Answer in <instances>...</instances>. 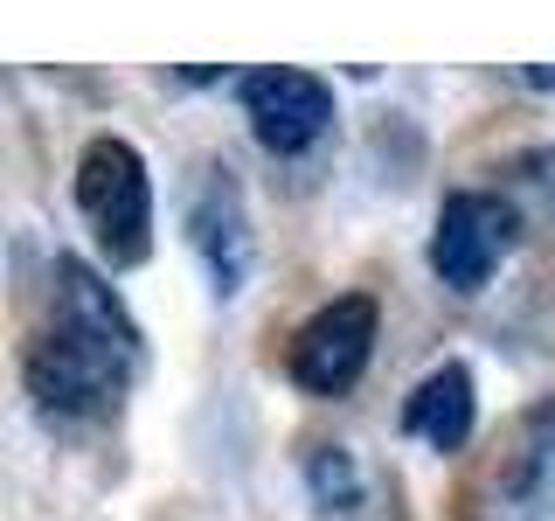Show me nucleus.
Returning <instances> with one entry per match:
<instances>
[{
  "mask_svg": "<svg viewBox=\"0 0 555 521\" xmlns=\"http://www.w3.org/2000/svg\"><path fill=\"white\" fill-rule=\"evenodd\" d=\"M77 208H83V223H91L98 251L112 257V271L146 265V251H153V181H146V161H139L132 139L98 132L91 147L77 153Z\"/></svg>",
  "mask_w": 555,
  "mask_h": 521,
  "instance_id": "1",
  "label": "nucleus"
},
{
  "mask_svg": "<svg viewBox=\"0 0 555 521\" xmlns=\"http://www.w3.org/2000/svg\"><path fill=\"white\" fill-rule=\"evenodd\" d=\"M22 376H28V396H35V404H42L49 417H98V410H112V404H118V390H126L132 361L56 320L49 334H35V341H28Z\"/></svg>",
  "mask_w": 555,
  "mask_h": 521,
  "instance_id": "2",
  "label": "nucleus"
},
{
  "mask_svg": "<svg viewBox=\"0 0 555 521\" xmlns=\"http://www.w3.org/2000/svg\"><path fill=\"white\" fill-rule=\"evenodd\" d=\"M181 230L188 251L202 257L208 285L236 300L250 278V208H243V181L230 161H195L181 181Z\"/></svg>",
  "mask_w": 555,
  "mask_h": 521,
  "instance_id": "3",
  "label": "nucleus"
},
{
  "mask_svg": "<svg viewBox=\"0 0 555 521\" xmlns=\"http://www.w3.org/2000/svg\"><path fill=\"white\" fill-rule=\"evenodd\" d=\"M369 355H375V300L369 292H347V300L320 306L292 334L285 369L306 396H347L361 382V369H369Z\"/></svg>",
  "mask_w": 555,
  "mask_h": 521,
  "instance_id": "4",
  "label": "nucleus"
},
{
  "mask_svg": "<svg viewBox=\"0 0 555 521\" xmlns=\"http://www.w3.org/2000/svg\"><path fill=\"white\" fill-rule=\"evenodd\" d=\"M514 237H520V216L507 202L486 195V188H459V195H444L438 230H430V271L451 292H479L493 265L514 251Z\"/></svg>",
  "mask_w": 555,
  "mask_h": 521,
  "instance_id": "5",
  "label": "nucleus"
},
{
  "mask_svg": "<svg viewBox=\"0 0 555 521\" xmlns=\"http://www.w3.org/2000/svg\"><path fill=\"white\" fill-rule=\"evenodd\" d=\"M236 98H243L250 132L264 139L271 153H306L312 139L334 126V91H326L312 69H292V63L250 69V77L236 84Z\"/></svg>",
  "mask_w": 555,
  "mask_h": 521,
  "instance_id": "6",
  "label": "nucleus"
},
{
  "mask_svg": "<svg viewBox=\"0 0 555 521\" xmlns=\"http://www.w3.org/2000/svg\"><path fill=\"white\" fill-rule=\"evenodd\" d=\"M479 424V390H473V369L465 361H438L416 390L403 396V431L424 439L430 452H459Z\"/></svg>",
  "mask_w": 555,
  "mask_h": 521,
  "instance_id": "7",
  "label": "nucleus"
},
{
  "mask_svg": "<svg viewBox=\"0 0 555 521\" xmlns=\"http://www.w3.org/2000/svg\"><path fill=\"white\" fill-rule=\"evenodd\" d=\"M56 320L63 327H77V334H91L98 347H112V355H126L139 361V327H132V313L118 306V292L104 285V278L83 265V257H56Z\"/></svg>",
  "mask_w": 555,
  "mask_h": 521,
  "instance_id": "8",
  "label": "nucleus"
},
{
  "mask_svg": "<svg viewBox=\"0 0 555 521\" xmlns=\"http://www.w3.org/2000/svg\"><path fill=\"white\" fill-rule=\"evenodd\" d=\"M306 486H312V500H320L326 514L361 508V466H354V452H347V445H312L306 452Z\"/></svg>",
  "mask_w": 555,
  "mask_h": 521,
  "instance_id": "9",
  "label": "nucleus"
},
{
  "mask_svg": "<svg viewBox=\"0 0 555 521\" xmlns=\"http://www.w3.org/2000/svg\"><path fill=\"white\" fill-rule=\"evenodd\" d=\"M520 167H528L534 181H542L548 195H555V147H534V153H528V161H520Z\"/></svg>",
  "mask_w": 555,
  "mask_h": 521,
  "instance_id": "10",
  "label": "nucleus"
}]
</instances>
